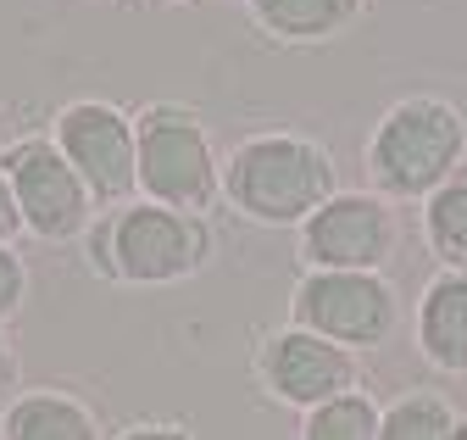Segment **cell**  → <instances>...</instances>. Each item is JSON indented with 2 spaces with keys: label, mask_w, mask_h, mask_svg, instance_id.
I'll return each instance as SVG.
<instances>
[{
  "label": "cell",
  "mask_w": 467,
  "mask_h": 440,
  "mask_svg": "<svg viewBox=\"0 0 467 440\" xmlns=\"http://www.w3.org/2000/svg\"><path fill=\"white\" fill-rule=\"evenodd\" d=\"M223 190L256 224H306L323 201L339 195L328 151L296 134L245 140L223 168Z\"/></svg>",
  "instance_id": "1"
},
{
  "label": "cell",
  "mask_w": 467,
  "mask_h": 440,
  "mask_svg": "<svg viewBox=\"0 0 467 440\" xmlns=\"http://www.w3.org/2000/svg\"><path fill=\"white\" fill-rule=\"evenodd\" d=\"M212 257V229L190 212H167L156 201L111 212L95 235V267L129 285H172Z\"/></svg>",
  "instance_id": "2"
},
{
  "label": "cell",
  "mask_w": 467,
  "mask_h": 440,
  "mask_svg": "<svg viewBox=\"0 0 467 440\" xmlns=\"http://www.w3.org/2000/svg\"><path fill=\"white\" fill-rule=\"evenodd\" d=\"M467 151V129L445 100H400L368 140V173L384 195H434Z\"/></svg>",
  "instance_id": "3"
},
{
  "label": "cell",
  "mask_w": 467,
  "mask_h": 440,
  "mask_svg": "<svg viewBox=\"0 0 467 440\" xmlns=\"http://www.w3.org/2000/svg\"><path fill=\"white\" fill-rule=\"evenodd\" d=\"M134 134H140V190L167 212L201 217L223 190V168H217L212 140L195 123V112H184V106H150L134 123Z\"/></svg>",
  "instance_id": "4"
},
{
  "label": "cell",
  "mask_w": 467,
  "mask_h": 440,
  "mask_svg": "<svg viewBox=\"0 0 467 440\" xmlns=\"http://www.w3.org/2000/svg\"><path fill=\"white\" fill-rule=\"evenodd\" d=\"M395 290L379 273H312L296 290V329L334 346H384L395 335Z\"/></svg>",
  "instance_id": "5"
},
{
  "label": "cell",
  "mask_w": 467,
  "mask_h": 440,
  "mask_svg": "<svg viewBox=\"0 0 467 440\" xmlns=\"http://www.w3.org/2000/svg\"><path fill=\"white\" fill-rule=\"evenodd\" d=\"M56 151L73 162V173L95 201H123L140 190V134L106 100H78L56 118Z\"/></svg>",
  "instance_id": "6"
},
{
  "label": "cell",
  "mask_w": 467,
  "mask_h": 440,
  "mask_svg": "<svg viewBox=\"0 0 467 440\" xmlns=\"http://www.w3.org/2000/svg\"><path fill=\"white\" fill-rule=\"evenodd\" d=\"M12 195H17V212L23 224L39 235V240H73L84 224H89V190L84 179L73 173V162L56 151V140H23L6 151L0 162Z\"/></svg>",
  "instance_id": "7"
},
{
  "label": "cell",
  "mask_w": 467,
  "mask_h": 440,
  "mask_svg": "<svg viewBox=\"0 0 467 440\" xmlns=\"http://www.w3.org/2000/svg\"><path fill=\"white\" fill-rule=\"evenodd\" d=\"M395 251V217L379 195H334L301 224V257L312 273H379Z\"/></svg>",
  "instance_id": "8"
},
{
  "label": "cell",
  "mask_w": 467,
  "mask_h": 440,
  "mask_svg": "<svg viewBox=\"0 0 467 440\" xmlns=\"http://www.w3.org/2000/svg\"><path fill=\"white\" fill-rule=\"evenodd\" d=\"M262 379L284 402L323 407V402L345 396L350 384H357V357L334 340H323V335H306V329H284L262 351Z\"/></svg>",
  "instance_id": "9"
},
{
  "label": "cell",
  "mask_w": 467,
  "mask_h": 440,
  "mask_svg": "<svg viewBox=\"0 0 467 440\" xmlns=\"http://www.w3.org/2000/svg\"><path fill=\"white\" fill-rule=\"evenodd\" d=\"M418 340H423L429 362H440L451 373L467 368V273H440V279L423 290Z\"/></svg>",
  "instance_id": "10"
},
{
  "label": "cell",
  "mask_w": 467,
  "mask_h": 440,
  "mask_svg": "<svg viewBox=\"0 0 467 440\" xmlns=\"http://www.w3.org/2000/svg\"><path fill=\"white\" fill-rule=\"evenodd\" d=\"M6 440H100L95 418L56 391H34L23 402H12L6 413Z\"/></svg>",
  "instance_id": "11"
},
{
  "label": "cell",
  "mask_w": 467,
  "mask_h": 440,
  "mask_svg": "<svg viewBox=\"0 0 467 440\" xmlns=\"http://www.w3.org/2000/svg\"><path fill=\"white\" fill-rule=\"evenodd\" d=\"M251 12L267 34L284 39H328L362 12V0H251Z\"/></svg>",
  "instance_id": "12"
},
{
  "label": "cell",
  "mask_w": 467,
  "mask_h": 440,
  "mask_svg": "<svg viewBox=\"0 0 467 440\" xmlns=\"http://www.w3.org/2000/svg\"><path fill=\"white\" fill-rule=\"evenodd\" d=\"M423 235L451 273H467V168H456L423 206Z\"/></svg>",
  "instance_id": "13"
},
{
  "label": "cell",
  "mask_w": 467,
  "mask_h": 440,
  "mask_svg": "<svg viewBox=\"0 0 467 440\" xmlns=\"http://www.w3.org/2000/svg\"><path fill=\"white\" fill-rule=\"evenodd\" d=\"M379 440H467V424L440 396H406L379 418Z\"/></svg>",
  "instance_id": "14"
},
{
  "label": "cell",
  "mask_w": 467,
  "mask_h": 440,
  "mask_svg": "<svg viewBox=\"0 0 467 440\" xmlns=\"http://www.w3.org/2000/svg\"><path fill=\"white\" fill-rule=\"evenodd\" d=\"M379 418L384 413L368 396L345 391V396H334V402H323V407L306 413L301 440H379Z\"/></svg>",
  "instance_id": "15"
},
{
  "label": "cell",
  "mask_w": 467,
  "mask_h": 440,
  "mask_svg": "<svg viewBox=\"0 0 467 440\" xmlns=\"http://www.w3.org/2000/svg\"><path fill=\"white\" fill-rule=\"evenodd\" d=\"M23 290H28V273H23V257L12 246H0V323H6L17 307H23Z\"/></svg>",
  "instance_id": "16"
},
{
  "label": "cell",
  "mask_w": 467,
  "mask_h": 440,
  "mask_svg": "<svg viewBox=\"0 0 467 440\" xmlns=\"http://www.w3.org/2000/svg\"><path fill=\"white\" fill-rule=\"evenodd\" d=\"M17 229H23V212H17V195H12L6 173H0V246H6Z\"/></svg>",
  "instance_id": "17"
},
{
  "label": "cell",
  "mask_w": 467,
  "mask_h": 440,
  "mask_svg": "<svg viewBox=\"0 0 467 440\" xmlns=\"http://www.w3.org/2000/svg\"><path fill=\"white\" fill-rule=\"evenodd\" d=\"M123 440H190L184 429H172V424H150V429H129Z\"/></svg>",
  "instance_id": "18"
},
{
  "label": "cell",
  "mask_w": 467,
  "mask_h": 440,
  "mask_svg": "<svg viewBox=\"0 0 467 440\" xmlns=\"http://www.w3.org/2000/svg\"><path fill=\"white\" fill-rule=\"evenodd\" d=\"M12 384H17V357H12V346H6V340H0V396H6Z\"/></svg>",
  "instance_id": "19"
}]
</instances>
